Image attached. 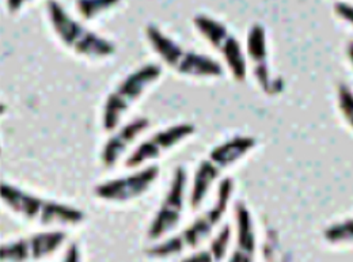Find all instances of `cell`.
I'll use <instances>...</instances> for the list:
<instances>
[{"instance_id":"10","label":"cell","mask_w":353,"mask_h":262,"mask_svg":"<svg viewBox=\"0 0 353 262\" xmlns=\"http://www.w3.org/2000/svg\"><path fill=\"white\" fill-rule=\"evenodd\" d=\"M159 172L161 170L158 166H148L128 177H121L99 183L95 186L94 193L98 199L106 201H130L144 194L159 177Z\"/></svg>"},{"instance_id":"22","label":"cell","mask_w":353,"mask_h":262,"mask_svg":"<svg viewBox=\"0 0 353 262\" xmlns=\"http://www.w3.org/2000/svg\"><path fill=\"white\" fill-rule=\"evenodd\" d=\"M343 1H345V0H343Z\"/></svg>"},{"instance_id":"14","label":"cell","mask_w":353,"mask_h":262,"mask_svg":"<svg viewBox=\"0 0 353 262\" xmlns=\"http://www.w3.org/2000/svg\"><path fill=\"white\" fill-rule=\"evenodd\" d=\"M236 216V249L231 256V261H252L256 256V231L249 208L242 201L235 205Z\"/></svg>"},{"instance_id":"19","label":"cell","mask_w":353,"mask_h":262,"mask_svg":"<svg viewBox=\"0 0 353 262\" xmlns=\"http://www.w3.org/2000/svg\"><path fill=\"white\" fill-rule=\"evenodd\" d=\"M333 11L337 18L348 23L353 29V4L348 1H337L333 6Z\"/></svg>"},{"instance_id":"21","label":"cell","mask_w":353,"mask_h":262,"mask_svg":"<svg viewBox=\"0 0 353 262\" xmlns=\"http://www.w3.org/2000/svg\"><path fill=\"white\" fill-rule=\"evenodd\" d=\"M347 57H348V60H350V63H351L353 68V41H351L348 46H347Z\"/></svg>"},{"instance_id":"11","label":"cell","mask_w":353,"mask_h":262,"mask_svg":"<svg viewBox=\"0 0 353 262\" xmlns=\"http://www.w3.org/2000/svg\"><path fill=\"white\" fill-rule=\"evenodd\" d=\"M196 132L194 125L183 123V124H176L173 127H169L163 131L157 132L152 134L148 140L143 141L134 151L132 155L127 159L125 166L133 169L137 168L147 161L157 159L162 157L166 151L172 150L174 145L179 144L182 140L188 139Z\"/></svg>"},{"instance_id":"20","label":"cell","mask_w":353,"mask_h":262,"mask_svg":"<svg viewBox=\"0 0 353 262\" xmlns=\"http://www.w3.org/2000/svg\"><path fill=\"white\" fill-rule=\"evenodd\" d=\"M28 1H30V0H6V6H7V10H8L11 14H15V12H18Z\"/></svg>"},{"instance_id":"8","label":"cell","mask_w":353,"mask_h":262,"mask_svg":"<svg viewBox=\"0 0 353 262\" xmlns=\"http://www.w3.org/2000/svg\"><path fill=\"white\" fill-rule=\"evenodd\" d=\"M186 188V172L178 166L170 183V188L163 199L161 208L152 219L148 228V238L151 241L161 239L168 232L176 230L183 212V194Z\"/></svg>"},{"instance_id":"15","label":"cell","mask_w":353,"mask_h":262,"mask_svg":"<svg viewBox=\"0 0 353 262\" xmlns=\"http://www.w3.org/2000/svg\"><path fill=\"white\" fill-rule=\"evenodd\" d=\"M323 238L333 246L353 243V216L327 225L323 231Z\"/></svg>"},{"instance_id":"16","label":"cell","mask_w":353,"mask_h":262,"mask_svg":"<svg viewBox=\"0 0 353 262\" xmlns=\"http://www.w3.org/2000/svg\"><path fill=\"white\" fill-rule=\"evenodd\" d=\"M337 108L345 124L353 131V90L345 83L337 86Z\"/></svg>"},{"instance_id":"4","label":"cell","mask_w":353,"mask_h":262,"mask_svg":"<svg viewBox=\"0 0 353 262\" xmlns=\"http://www.w3.org/2000/svg\"><path fill=\"white\" fill-rule=\"evenodd\" d=\"M145 36L159 57L181 75L193 78H221L224 74L219 61L183 48L155 25L145 28Z\"/></svg>"},{"instance_id":"13","label":"cell","mask_w":353,"mask_h":262,"mask_svg":"<svg viewBox=\"0 0 353 262\" xmlns=\"http://www.w3.org/2000/svg\"><path fill=\"white\" fill-rule=\"evenodd\" d=\"M150 127V120L145 117H139L136 120L123 127L117 133H114L103 145L101 159L106 168H113L119 159L123 157L125 150L131 145L133 140L140 136Z\"/></svg>"},{"instance_id":"6","label":"cell","mask_w":353,"mask_h":262,"mask_svg":"<svg viewBox=\"0 0 353 262\" xmlns=\"http://www.w3.org/2000/svg\"><path fill=\"white\" fill-rule=\"evenodd\" d=\"M162 68L157 64H145L130 74L106 98L102 127L108 132L114 131L120 120L143 92L161 78Z\"/></svg>"},{"instance_id":"1","label":"cell","mask_w":353,"mask_h":262,"mask_svg":"<svg viewBox=\"0 0 353 262\" xmlns=\"http://www.w3.org/2000/svg\"><path fill=\"white\" fill-rule=\"evenodd\" d=\"M234 190V181L231 178L221 179L218 188V199L215 205L200 215L190 225L176 236L165 241L163 243L154 246L147 250V256L155 259H168L182 253L185 249H196L204 242L221 223L224 214L227 212L231 196Z\"/></svg>"},{"instance_id":"9","label":"cell","mask_w":353,"mask_h":262,"mask_svg":"<svg viewBox=\"0 0 353 262\" xmlns=\"http://www.w3.org/2000/svg\"><path fill=\"white\" fill-rule=\"evenodd\" d=\"M65 232L46 231L19 238L0 248L3 261H37L53 254L65 241Z\"/></svg>"},{"instance_id":"18","label":"cell","mask_w":353,"mask_h":262,"mask_svg":"<svg viewBox=\"0 0 353 262\" xmlns=\"http://www.w3.org/2000/svg\"><path fill=\"white\" fill-rule=\"evenodd\" d=\"M230 236H231V230H230V225L225 224L211 245L210 253L212 254V259L215 261H221V259L225 256V252L230 243Z\"/></svg>"},{"instance_id":"12","label":"cell","mask_w":353,"mask_h":262,"mask_svg":"<svg viewBox=\"0 0 353 262\" xmlns=\"http://www.w3.org/2000/svg\"><path fill=\"white\" fill-rule=\"evenodd\" d=\"M246 52L253 63V75L259 82L260 88L268 95H276L283 90V85L279 79H272L269 63H268V44H266V30L264 25L254 23L249 33L246 41Z\"/></svg>"},{"instance_id":"7","label":"cell","mask_w":353,"mask_h":262,"mask_svg":"<svg viewBox=\"0 0 353 262\" xmlns=\"http://www.w3.org/2000/svg\"><path fill=\"white\" fill-rule=\"evenodd\" d=\"M193 25L211 46L223 56L232 78L236 82H243L248 74L246 57L242 45L228 28L207 14H197L193 18Z\"/></svg>"},{"instance_id":"5","label":"cell","mask_w":353,"mask_h":262,"mask_svg":"<svg viewBox=\"0 0 353 262\" xmlns=\"http://www.w3.org/2000/svg\"><path fill=\"white\" fill-rule=\"evenodd\" d=\"M46 11L59 40L75 53L88 57H108L116 52V46L112 41L99 37L72 19L59 1L49 0L46 3Z\"/></svg>"},{"instance_id":"2","label":"cell","mask_w":353,"mask_h":262,"mask_svg":"<svg viewBox=\"0 0 353 262\" xmlns=\"http://www.w3.org/2000/svg\"><path fill=\"white\" fill-rule=\"evenodd\" d=\"M256 145L257 140L252 136H234L214 147L196 170L190 193L192 208L199 210L221 172L245 158Z\"/></svg>"},{"instance_id":"17","label":"cell","mask_w":353,"mask_h":262,"mask_svg":"<svg viewBox=\"0 0 353 262\" xmlns=\"http://www.w3.org/2000/svg\"><path fill=\"white\" fill-rule=\"evenodd\" d=\"M120 1L121 0H77V7L81 17L90 21L103 11L117 6Z\"/></svg>"},{"instance_id":"3","label":"cell","mask_w":353,"mask_h":262,"mask_svg":"<svg viewBox=\"0 0 353 262\" xmlns=\"http://www.w3.org/2000/svg\"><path fill=\"white\" fill-rule=\"evenodd\" d=\"M0 196L11 211L43 225L79 224L85 220V214L71 205L34 196L6 182L0 185Z\"/></svg>"}]
</instances>
